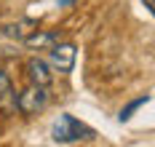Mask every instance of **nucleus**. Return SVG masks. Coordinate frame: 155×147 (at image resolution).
<instances>
[{"instance_id": "1", "label": "nucleus", "mask_w": 155, "mask_h": 147, "mask_svg": "<svg viewBox=\"0 0 155 147\" xmlns=\"http://www.w3.org/2000/svg\"><path fill=\"white\" fill-rule=\"evenodd\" d=\"M54 142H78V139H88L94 136V131L88 126H83L78 118L72 115H59V120L54 123V131H51Z\"/></svg>"}, {"instance_id": "2", "label": "nucleus", "mask_w": 155, "mask_h": 147, "mask_svg": "<svg viewBox=\"0 0 155 147\" xmlns=\"http://www.w3.org/2000/svg\"><path fill=\"white\" fill-rule=\"evenodd\" d=\"M46 104H48L46 86H35V83H32L30 88H24L19 94V99H16V110L21 115H38V113L46 110Z\"/></svg>"}, {"instance_id": "3", "label": "nucleus", "mask_w": 155, "mask_h": 147, "mask_svg": "<svg viewBox=\"0 0 155 147\" xmlns=\"http://www.w3.org/2000/svg\"><path fill=\"white\" fill-rule=\"evenodd\" d=\"M75 59H78V48L72 43H56L51 46V54H48V64L51 70H59V72H72L75 67Z\"/></svg>"}, {"instance_id": "4", "label": "nucleus", "mask_w": 155, "mask_h": 147, "mask_svg": "<svg viewBox=\"0 0 155 147\" xmlns=\"http://www.w3.org/2000/svg\"><path fill=\"white\" fill-rule=\"evenodd\" d=\"M27 75L35 86H51L54 83V72H51V64L43 62V59H30L27 62Z\"/></svg>"}, {"instance_id": "5", "label": "nucleus", "mask_w": 155, "mask_h": 147, "mask_svg": "<svg viewBox=\"0 0 155 147\" xmlns=\"http://www.w3.org/2000/svg\"><path fill=\"white\" fill-rule=\"evenodd\" d=\"M62 40V35L54 32V30H32L27 38H24V46L30 48H51Z\"/></svg>"}, {"instance_id": "6", "label": "nucleus", "mask_w": 155, "mask_h": 147, "mask_svg": "<svg viewBox=\"0 0 155 147\" xmlns=\"http://www.w3.org/2000/svg\"><path fill=\"white\" fill-rule=\"evenodd\" d=\"M32 30H38V21H32V19H21L19 24H14V27H8V35H14V38L19 35V38L24 40V38H27V35H30Z\"/></svg>"}, {"instance_id": "7", "label": "nucleus", "mask_w": 155, "mask_h": 147, "mask_svg": "<svg viewBox=\"0 0 155 147\" xmlns=\"http://www.w3.org/2000/svg\"><path fill=\"white\" fill-rule=\"evenodd\" d=\"M8 99H14V102H16V96L11 94V80H8V75L0 70V107H5Z\"/></svg>"}, {"instance_id": "8", "label": "nucleus", "mask_w": 155, "mask_h": 147, "mask_svg": "<svg viewBox=\"0 0 155 147\" xmlns=\"http://www.w3.org/2000/svg\"><path fill=\"white\" fill-rule=\"evenodd\" d=\"M144 8H147V11H155V3L153 0H144Z\"/></svg>"}]
</instances>
